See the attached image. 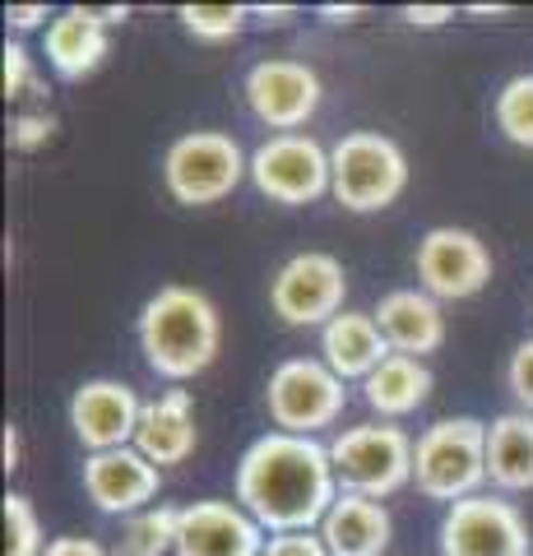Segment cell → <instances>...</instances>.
Wrapping results in <instances>:
<instances>
[{
	"label": "cell",
	"mask_w": 533,
	"mask_h": 556,
	"mask_svg": "<svg viewBox=\"0 0 533 556\" xmlns=\"http://www.w3.org/2000/svg\"><path fill=\"white\" fill-rule=\"evenodd\" d=\"M232 496L265 533H312L339 501L330 445L316 437L265 431L237 464Z\"/></svg>",
	"instance_id": "6da1fadb"
},
{
	"label": "cell",
	"mask_w": 533,
	"mask_h": 556,
	"mask_svg": "<svg viewBox=\"0 0 533 556\" xmlns=\"http://www.w3.org/2000/svg\"><path fill=\"white\" fill-rule=\"evenodd\" d=\"M223 348V316L210 292L167 283L158 288L140 311V353L153 376L172 380H195L218 362Z\"/></svg>",
	"instance_id": "7a4b0ae2"
},
{
	"label": "cell",
	"mask_w": 533,
	"mask_h": 556,
	"mask_svg": "<svg viewBox=\"0 0 533 556\" xmlns=\"http://www.w3.org/2000/svg\"><path fill=\"white\" fill-rule=\"evenodd\" d=\"M413 486L445 510L487 486V422L441 417L413 445Z\"/></svg>",
	"instance_id": "3957f363"
},
{
	"label": "cell",
	"mask_w": 533,
	"mask_h": 556,
	"mask_svg": "<svg viewBox=\"0 0 533 556\" xmlns=\"http://www.w3.org/2000/svg\"><path fill=\"white\" fill-rule=\"evenodd\" d=\"M413 441L404 427L394 422H357L343 427L330 441V464H334V482L348 496H371L385 501L399 486L413 482Z\"/></svg>",
	"instance_id": "277c9868"
},
{
	"label": "cell",
	"mask_w": 533,
	"mask_h": 556,
	"mask_svg": "<svg viewBox=\"0 0 533 556\" xmlns=\"http://www.w3.org/2000/svg\"><path fill=\"white\" fill-rule=\"evenodd\" d=\"M334 186L330 195L348 214H381L408 190V159L381 130H348L330 149Z\"/></svg>",
	"instance_id": "5b68a950"
},
{
	"label": "cell",
	"mask_w": 533,
	"mask_h": 556,
	"mask_svg": "<svg viewBox=\"0 0 533 556\" xmlns=\"http://www.w3.org/2000/svg\"><path fill=\"white\" fill-rule=\"evenodd\" d=\"M242 177H251V159L232 135L223 130H191L177 135L163 153V186L186 208H204L228 200Z\"/></svg>",
	"instance_id": "8992f818"
},
{
	"label": "cell",
	"mask_w": 533,
	"mask_h": 556,
	"mask_svg": "<svg viewBox=\"0 0 533 556\" xmlns=\"http://www.w3.org/2000/svg\"><path fill=\"white\" fill-rule=\"evenodd\" d=\"M343 404H348V390L320 357H288L269 371L265 408L274 431L320 437L325 427H334L343 417Z\"/></svg>",
	"instance_id": "52a82bcc"
},
{
	"label": "cell",
	"mask_w": 533,
	"mask_h": 556,
	"mask_svg": "<svg viewBox=\"0 0 533 556\" xmlns=\"http://www.w3.org/2000/svg\"><path fill=\"white\" fill-rule=\"evenodd\" d=\"M343 298H348V274H343V260L330 251H297L269 278L274 316L292 329H325L348 311Z\"/></svg>",
	"instance_id": "ba28073f"
},
{
	"label": "cell",
	"mask_w": 533,
	"mask_h": 556,
	"mask_svg": "<svg viewBox=\"0 0 533 556\" xmlns=\"http://www.w3.org/2000/svg\"><path fill=\"white\" fill-rule=\"evenodd\" d=\"M251 181L265 200L274 204H316L330 195L334 186V167H330V149L316 135H269L261 149L251 153Z\"/></svg>",
	"instance_id": "9c48e42d"
},
{
	"label": "cell",
	"mask_w": 533,
	"mask_h": 556,
	"mask_svg": "<svg viewBox=\"0 0 533 556\" xmlns=\"http://www.w3.org/2000/svg\"><path fill=\"white\" fill-rule=\"evenodd\" d=\"M529 519L502 492L455 501L441 519V556H533Z\"/></svg>",
	"instance_id": "30bf717a"
},
{
	"label": "cell",
	"mask_w": 533,
	"mask_h": 556,
	"mask_svg": "<svg viewBox=\"0 0 533 556\" xmlns=\"http://www.w3.org/2000/svg\"><path fill=\"white\" fill-rule=\"evenodd\" d=\"M242 93H246L251 116L274 135H297L320 112V98H325L316 70L306 61H288V56L255 61L246 70Z\"/></svg>",
	"instance_id": "8fae6325"
},
{
	"label": "cell",
	"mask_w": 533,
	"mask_h": 556,
	"mask_svg": "<svg viewBox=\"0 0 533 556\" xmlns=\"http://www.w3.org/2000/svg\"><path fill=\"white\" fill-rule=\"evenodd\" d=\"M418 288L436 302H469L492 283V251L469 228H432L413 255Z\"/></svg>",
	"instance_id": "7c38bea8"
},
{
	"label": "cell",
	"mask_w": 533,
	"mask_h": 556,
	"mask_svg": "<svg viewBox=\"0 0 533 556\" xmlns=\"http://www.w3.org/2000/svg\"><path fill=\"white\" fill-rule=\"evenodd\" d=\"M269 533L237 501H191L177 519L172 556H265Z\"/></svg>",
	"instance_id": "4fadbf2b"
},
{
	"label": "cell",
	"mask_w": 533,
	"mask_h": 556,
	"mask_svg": "<svg viewBox=\"0 0 533 556\" xmlns=\"http://www.w3.org/2000/svg\"><path fill=\"white\" fill-rule=\"evenodd\" d=\"M140 413H144V404L126 380H84L71 399V427L89 455L135 445Z\"/></svg>",
	"instance_id": "5bb4252c"
},
{
	"label": "cell",
	"mask_w": 533,
	"mask_h": 556,
	"mask_svg": "<svg viewBox=\"0 0 533 556\" xmlns=\"http://www.w3.org/2000/svg\"><path fill=\"white\" fill-rule=\"evenodd\" d=\"M163 468L149 464L140 450H102L84 459V492L102 515H140L158 501Z\"/></svg>",
	"instance_id": "9a60e30c"
},
{
	"label": "cell",
	"mask_w": 533,
	"mask_h": 556,
	"mask_svg": "<svg viewBox=\"0 0 533 556\" xmlns=\"http://www.w3.org/2000/svg\"><path fill=\"white\" fill-rule=\"evenodd\" d=\"M376 325L390 343V353H404V357H418L427 362L432 353H441L445 343V311L432 292L422 288H394L376 302Z\"/></svg>",
	"instance_id": "2e32d148"
},
{
	"label": "cell",
	"mask_w": 533,
	"mask_h": 556,
	"mask_svg": "<svg viewBox=\"0 0 533 556\" xmlns=\"http://www.w3.org/2000/svg\"><path fill=\"white\" fill-rule=\"evenodd\" d=\"M200 445V427H195V399L191 390H167L158 399H149L144 413H140V431H135V450L158 464H186Z\"/></svg>",
	"instance_id": "e0dca14e"
},
{
	"label": "cell",
	"mask_w": 533,
	"mask_h": 556,
	"mask_svg": "<svg viewBox=\"0 0 533 556\" xmlns=\"http://www.w3.org/2000/svg\"><path fill=\"white\" fill-rule=\"evenodd\" d=\"M112 51V24L93 5H71L47 24V65L61 79H84L107 61Z\"/></svg>",
	"instance_id": "ac0fdd59"
},
{
	"label": "cell",
	"mask_w": 533,
	"mask_h": 556,
	"mask_svg": "<svg viewBox=\"0 0 533 556\" xmlns=\"http://www.w3.org/2000/svg\"><path fill=\"white\" fill-rule=\"evenodd\" d=\"M385 357H390V343L371 311H343V316H334L320 329V362L343 386L348 380H367Z\"/></svg>",
	"instance_id": "d6986e66"
},
{
	"label": "cell",
	"mask_w": 533,
	"mask_h": 556,
	"mask_svg": "<svg viewBox=\"0 0 533 556\" xmlns=\"http://www.w3.org/2000/svg\"><path fill=\"white\" fill-rule=\"evenodd\" d=\"M316 533L325 538L330 556H385L390 538H394V519L385 510V501L339 492V501L330 506V515L320 519Z\"/></svg>",
	"instance_id": "ffe728a7"
},
{
	"label": "cell",
	"mask_w": 533,
	"mask_h": 556,
	"mask_svg": "<svg viewBox=\"0 0 533 556\" xmlns=\"http://www.w3.org/2000/svg\"><path fill=\"white\" fill-rule=\"evenodd\" d=\"M487 482L502 496L533 492V413L510 408L487 422Z\"/></svg>",
	"instance_id": "44dd1931"
},
{
	"label": "cell",
	"mask_w": 533,
	"mask_h": 556,
	"mask_svg": "<svg viewBox=\"0 0 533 556\" xmlns=\"http://www.w3.org/2000/svg\"><path fill=\"white\" fill-rule=\"evenodd\" d=\"M427 394H432V371H427V362L404 357V353H390L381 367L363 380V399L381 422L418 413L427 404Z\"/></svg>",
	"instance_id": "7402d4cb"
},
{
	"label": "cell",
	"mask_w": 533,
	"mask_h": 556,
	"mask_svg": "<svg viewBox=\"0 0 533 556\" xmlns=\"http://www.w3.org/2000/svg\"><path fill=\"white\" fill-rule=\"evenodd\" d=\"M177 519L181 510L172 506H149L140 515L126 519L122 543H116V556H167L177 552Z\"/></svg>",
	"instance_id": "603a6c76"
},
{
	"label": "cell",
	"mask_w": 533,
	"mask_h": 556,
	"mask_svg": "<svg viewBox=\"0 0 533 556\" xmlns=\"http://www.w3.org/2000/svg\"><path fill=\"white\" fill-rule=\"evenodd\" d=\"M492 116H496V130H502L510 144L533 149V75L506 79L492 102Z\"/></svg>",
	"instance_id": "cb8c5ba5"
},
{
	"label": "cell",
	"mask_w": 533,
	"mask_h": 556,
	"mask_svg": "<svg viewBox=\"0 0 533 556\" xmlns=\"http://www.w3.org/2000/svg\"><path fill=\"white\" fill-rule=\"evenodd\" d=\"M177 20L186 24V33L200 42H228L242 33V24L251 20V5H181Z\"/></svg>",
	"instance_id": "d4e9b609"
},
{
	"label": "cell",
	"mask_w": 533,
	"mask_h": 556,
	"mask_svg": "<svg viewBox=\"0 0 533 556\" xmlns=\"http://www.w3.org/2000/svg\"><path fill=\"white\" fill-rule=\"evenodd\" d=\"M47 538L24 492H5V556H42Z\"/></svg>",
	"instance_id": "484cf974"
},
{
	"label": "cell",
	"mask_w": 533,
	"mask_h": 556,
	"mask_svg": "<svg viewBox=\"0 0 533 556\" xmlns=\"http://www.w3.org/2000/svg\"><path fill=\"white\" fill-rule=\"evenodd\" d=\"M38 93H42V84H38V65H33L28 47L5 42V98L24 102V98H38Z\"/></svg>",
	"instance_id": "4316f807"
},
{
	"label": "cell",
	"mask_w": 533,
	"mask_h": 556,
	"mask_svg": "<svg viewBox=\"0 0 533 556\" xmlns=\"http://www.w3.org/2000/svg\"><path fill=\"white\" fill-rule=\"evenodd\" d=\"M506 390L515 394V404L533 413V339H524L506 362Z\"/></svg>",
	"instance_id": "83f0119b"
},
{
	"label": "cell",
	"mask_w": 533,
	"mask_h": 556,
	"mask_svg": "<svg viewBox=\"0 0 533 556\" xmlns=\"http://www.w3.org/2000/svg\"><path fill=\"white\" fill-rule=\"evenodd\" d=\"M51 130H56V116H51L47 108H38V112H20L10 121V144L14 149H42L47 139H51Z\"/></svg>",
	"instance_id": "f1b7e54d"
},
{
	"label": "cell",
	"mask_w": 533,
	"mask_h": 556,
	"mask_svg": "<svg viewBox=\"0 0 533 556\" xmlns=\"http://www.w3.org/2000/svg\"><path fill=\"white\" fill-rule=\"evenodd\" d=\"M265 556H330V547H325V538L316 529L312 533H269Z\"/></svg>",
	"instance_id": "f546056e"
},
{
	"label": "cell",
	"mask_w": 533,
	"mask_h": 556,
	"mask_svg": "<svg viewBox=\"0 0 533 556\" xmlns=\"http://www.w3.org/2000/svg\"><path fill=\"white\" fill-rule=\"evenodd\" d=\"M42 556H112L102 543H93V538H79V533H61V538H51L47 552Z\"/></svg>",
	"instance_id": "4dcf8cb0"
},
{
	"label": "cell",
	"mask_w": 533,
	"mask_h": 556,
	"mask_svg": "<svg viewBox=\"0 0 533 556\" xmlns=\"http://www.w3.org/2000/svg\"><path fill=\"white\" fill-rule=\"evenodd\" d=\"M450 20H455L450 5H404V24H413V28H441Z\"/></svg>",
	"instance_id": "1f68e13d"
},
{
	"label": "cell",
	"mask_w": 533,
	"mask_h": 556,
	"mask_svg": "<svg viewBox=\"0 0 533 556\" xmlns=\"http://www.w3.org/2000/svg\"><path fill=\"white\" fill-rule=\"evenodd\" d=\"M0 450H5V473H20V468H24V437H20V427H14V422H5Z\"/></svg>",
	"instance_id": "d6a6232c"
},
{
	"label": "cell",
	"mask_w": 533,
	"mask_h": 556,
	"mask_svg": "<svg viewBox=\"0 0 533 556\" xmlns=\"http://www.w3.org/2000/svg\"><path fill=\"white\" fill-rule=\"evenodd\" d=\"M5 20H10V28L28 33V28H38L42 20H51V14H47V5H10V10H5Z\"/></svg>",
	"instance_id": "836d02e7"
},
{
	"label": "cell",
	"mask_w": 533,
	"mask_h": 556,
	"mask_svg": "<svg viewBox=\"0 0 533 556\" xmlns=\"http://www.w3.org/2000/svg\"><path fill=\"white\" fill-rule=\"evenodd\" d=\"M320 14H325L330 24H353L357 14H367V10H363V5H320Z\"/></svg>",
	"instance_id": "e575fe53"
},
{
	"label": "cell",
	"mask_w": 533,
	"mask_h": 556,
	"mask_svg": "<svg viewBox=\"0 0 533 556\" xmlns=\"http://www.w3.org/2000/svg\"><path fill=\"white\" fill-rule=\"evenodd\" d=\"M469 14H510V5H469Z\"/></svg>",
	"instance_id": "d590c367"
}]
</instances>
